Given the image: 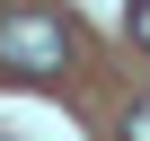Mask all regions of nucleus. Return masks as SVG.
I'll return each mask as SVG.
<instances>
[{"label":"nucleus","instance_id":"nucleus-1","mask_svg":"<svg viewBox=\"0 0 150 141\" xmlns=\"http://www.w3.org/2000/svg\"><path fill=\"white\" fill-rule=\"evenodd\" d=\"M62 53H71L62 18H44V9H9L0 18V62L9 70H62Z\"/></svg>","mask_w":150,"mask_h":141},{"label":"nucleus","instance_id":"nucleus-2","mask_svg":"<svg viewBox=\"0 0 150 141\" xmlns=\"http://www.w3.org/2000/svg\"><path fill=\"white\" fill-rule=\"evenodd\" d=\"M124 141H150V106H132V123H124Z\"/></svg>","mask_w":150,"mask_h":141},{"label":"nucleus","instance_id":"nucleus-3","mask_svg":"<svg viewBox=\"0 0 150 141\" xmlns=\"http://www.w3.org/2000/svg\"><path fill=\"white\" fill-rule=\"evenodd\" d=\"M132 35H141V44H150V0H132Z\"/></svg>","mask_w":150,"mask_h":141}]
</instances>
